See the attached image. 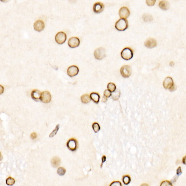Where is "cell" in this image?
Instances as JSON below:
<instances>
[{"mask_svg":"<svg viewBox=\"0 0 186 186\" xmlns=\"http://www.w3.org/2000/svg\"><path fill=\"white\" fill-rule=\"evenodd\" d=\"M67 148L69 149L70 151H74L77 150V148H78V141L74 138H71L67 141Z\"/></svg>","mask_w":186,"mask_h":186,"instance_id":"obj_7","label":"cell"},{"mask_svg":"<svg viewBox=\"0 0 186 186\" xmlns=\"http://www.w3.org/2000/svg\"><path fill=\"white\" fill-rule=\"evenodd\" d=\"M115 185L121 186L122 184L119 181H115V182H113L111 185H110V186H115Z\"/></svg>","mask_w":186,"mask_h":186,"instance_id":"obj_31","label":"cell"},{"mask_svg":"<svg viewBox=\"0 0 186 186\" xmlns=\"http://www.w3.org/2000/svg\"><path fill=\"white\" fill-rule=\"evenodd\" d=\"M45 28V24L42 20H37L34 24V29L37 32H41Z\"/></svg>","mask_w":186,"mask_h":186,"instance_id":"obj_11","label":"cell"},{"mask_svg":"<svg viewBox=\"0 0 186 186\" xmlns=\"http://www.w3.org/2000/svg\"><path fill=\"white\" fill-rule=\"evenodd\" d=\"M182 163L184 164H185V165H186V156H185L182 158Z\"/></svg>","mask_w":186,"mask_h":186,"instance_id":"obj_35","label":"cell"},{"mask_svg":"<svg viewBox=\"0 0 186 186\" xmlns=\"http://www.w3.org/2000/svg\"><path fill=\"white\" fill-rule=\"evenodd\" d=\"M79 73V68L76 66H71L67 70V74L70 77H73L76 76Z\"/></svg>","mask_w":186,"mask_h":186,"instance_id":"obj_10","label":"cell"},{"mask_svg":"<svg viewBox=\"0 0 186 186\" xmlns=\"http://www.w3.org/2000/svg\"><path fill=\"white\" fill-rule=\"evenodd\" d=\"M51 163L53 167H55V168H57V167H58L60 165L61 160L58 157L55 156L51 159Z\"/></svg>","mask_w":186,"mask_h":186,"instance_id":"obj_17","label":"cell"},{"mask_svg":"<svg viewBox=\"0 0 186 186\" xmlns=\"http://www.w3.org/2000/svg\"><path fill=\"white\" fill-rule=\"evenodd\" d=\"M104 96L106 97V98H109V97H111L112 96V92L109 91V90L107 89V90H105V91H104Z\"/></svg>","mask_w":186,"mask_h":186,"instance_id":"obj_29","label":"cell"},{"mask_svg":"<svg viewBox=\"0 0 186 186\" xmlns=\"http://www.w3.org/2000/svg\"><path fill=\"white\" fill-rule=\"evenodd\" d=\"M41 96H42V92L39 90L35 89L32 91L31 92V97L32 99L35 101H40L41 100Z\"/></svg>","mask_w":186,"mask_h":186,"instance_id":"obj_15","label":"cell"},{"mask_svg":"<svg viewBox=\"0 0 186 186\" xmlns=\"http://www.w3.org/2000/svg\"><path fill=\"white\" fill-rule=\"evenodd\" d=\"M15 183V180L12 177H8L6 179V184L8 185H13Z\"/></svg>","mask_w":186,"mask_h":186,"instance_id":"obj_25","label":"cell"},{"mask_svg":"<svg viewBox=\"0 0 186 186\" xmlns=\"http://www.w3.org/2000/svg\"><path fill=\"white\" fill-rule=\"evenodd\" d=\"M115 28L117 31H124L128 28V22L126 19H120L115 23Z\"/></svg>","mask_w":186,"mask_h":186,"instance_id":"obj_1","label":"cell"},{"mask_svg":"<svg viewBox=\"0 0 186 186\" xmlns=\"http://www.w3.org/2000/svg\"><path fill=\"white\" fill-rule=\"evenodd\" d=\"M159 7L162 10L166 11L169 8V3L168 1H166V0H161L159 3Z\"/></svg>","mask_w":186,"mask_h":186,"instance_id":"obj_16","label":"cell"},{"mask_svg":"<svg viewBox=\"0 0 186 186\" xmlns=\"http://www.w3.org/2000/svg\"><path fill=\"white\" fill-rule=\"evenodd\" d=\"M106 160H107L106 156H103L102 157V163H101V167H102L103 164L105 162Z\"/></svg>","mask_w":186,"mask_h":186,"instance_id":"obj_32","label":"cell"},{"mask_svg":"<svg viewBox=\"0 0 186 186\" xmlns=\"http://www.w3.org/2000/svg\"><path fill=\"white\" fill-rule=\"evenodd\" d=\"M121 73L124 78H128L131 74V68L129 65H124L121 68Z\"/></svg>","mask_w":186,"mask_h":186,"instance_id":"obj_6","label":"cell"},{"mask_svg":"<svg viewBox=\"0 0 186 186\" xmlns=\"http://www.w3.org/2000/svg\"><path fill=\"white\" fill-rule=\"evenodd\" d=\"M107 98H106V97H105V96H104V98H103V99H104V100H103V102H106V101H107Z\"/></svg>","mask_w":186,"mask_h":186,"instance_id":"obj_36","label":"cell"},{"mask_svg":"<svg viewBox=\"0 0 186 186\" xmlns=\"http://www.w3.org/2000/svg\"><path fill=\"white\" fill-rule=\"evenodd\" d=\"M157 42L153 38H149L144 42V46L148 48H153L156 47Z\"/></svg>","mask_w":186,"mask_h":186,"instance_id":"obj_14","label":"cell"},{"mask_svg":"<svg viewBox=\"0 0 186 186\" xmlns=\"http://www.w3.org/2000/svg\"><path fill=\"white\" fill-rule=\"evenodd\" d=\"M107 89L109 90L111 92H114V91H116V86L112 83H109L107 84Z\"/></svg>","mask_w":186,"mask_h":186,"instance_id":"obj_20","label":"cell"},{"mask_svg":"<svg viewBox=\"0 0 186 186\" xmlns=\"http://www.w3.org/2000/svg\"><path fill=\"white\" fill-rule=\"evenodd\" d=\"M51 94L48 91H44L42 92V96H41V100L42 102L44 103H49L51 101Z\"/></svg>","mask_w":186,"mask_h":186,"instance_id":"obj_13","label":"cell"},{"mask_svg":"<svg viewBox=\"0 0 186 186\" xmlns=\"http://www.w3.org/2000/svg\"><path fill=\"white\" fill-rule=\"evenodd\" d=\"M161 186H164V185H170V186H172V184L171 182L168 181H164L161 182Z\"/></svg>","mask_w":186,"mask_h":186,"instance_id":"obj_30","label":"cell"},{"mask_svg":"<svg viewBox=\"0 0 186 186\" xmlns=\"http://www.w3.org/2000/svg\"><path fill=\"white\" fill-rule=\"evenodd\" d=\"M163 86L166 89H169L170 91H174L176 89V86L174 84L172 78L171 77H167L163 81Z\"/></svg>","mask_w":186,"mask_h":186,"instance_id":"obj_3","label":"cell"},{"mask_svg":"<svg viewBox=\"0 0 186 186\" xmlns=\"http://www.w3.org/2000/svg\"><path fill=\"white\" fill-rule=\"evenodd\" d=\"M118 14H119L120 18L121 19H127L130 16V10L128 9V8H127V7L124 6L120 9L119 12H118Z\"/></svg>","mask_w":186,"mask_h":186,"instance_id":"obj_9","label":"cell"},{"mask_svg":"<svg viewBox=\"0 0 186 186\" xmlns=\"http://www.w3.org/2000/svg\"><path fill=\"white\" fill-rule=\"evenodd\" d=\"M67 40V35L65 32H59L55 35V41L59 45H62L66 42Z\"/></svg>","mask_w":186,"mask_h":186,"instance_id":"obj_5","label":"cell"},{"mask_svg":"<svg viewBox=\"0 0 186 186\" xmlns=\"http://www.w3.org/2000/svg\"><path fill=\"white\" fill-rule=\"evenodd\" d=\"M37 134H35V133H32V134H31V138H32V139L34 140V139H35V138H37Z\"/></svg>","mask_w":186,"mask_h":186,"instance_id":"obj_34","label":"cell"},{"mask_svg":"<svg viewBox=\"0 0 186 186\" xmlns=\"http://www.w3.org/2000/svg\"><path fill=\"white\" fill-rule=\"evenodd\" d=\"M94 55L96 59L99 60H102L105 57V55H106L105 48H103V47H99V48H97L94 51Z\"/></svg>","mask_w":186,"mask_h":186,"instance_id":"obj_4","label":"cell"},{"mask_svg":"<svg viewBox=\"0 0 186 186\" xmlns=\"http://www.w3.org/2000/svg\"><path fill=\"white\" fill-rule=\"evenodd\" d=\"M90 96H91V100H92L93 102H95L96 104H98L100 100V96L99 95L98 93L92 92L90 94Z\"/></svg>","mask_w":186,"mask_h":186,"instance_id":"obj_18","label":"cell"},{"mask_svg":"<svg viewBox=\"0 0 186 186\" xmlns=\"http://www.w3.org/2000/svg\"><path fill=\"white\" fill-rule=\"evenodd\" d=\"M156 1V0H146L147 5L148 6H154L155 5Z\"/></svg>","mask_w":186,"mask_h":186,"instance_id":"obj_28","label":"cell"},{"mask_svg":"<svg viewBox=\"0 0 186 186\" xmlns=\"http://www.w3.org/2000/svg\"><path fill=\"white\" fill-rule=\"evenodd\" d=\"M92 129L95 133L98 132V131L100 130V125H99L98 123L96 122L94 123V124H92Z\"/></svg>","mask_w":186,"mask_h":186,"instance_id":"obj_26","label":"cell"},{"mask_svg":"<svg viewBox=\"0 0 186 186\" xmlns=\"http://www.w3.org/2000/svg\"><path fill=\"white\" fill-rule=\"evenodd\" d=\"M121 96V91L120 90H117V91H114L113 94H112V98L114 100H118Z\"/></svg>","mask_w":186,"mask_h":186,"instance_id":"obj_22","label":"cell"},{"mask_svg":"<svg viewBox=\"0 0 186 186\" xmlns=\"http://www.w3.org/2000/svg\"><path fill=\"white\" fill-rule=\"evenodd\" d=\"M122 181L125 185H128L130 183V182H131V178L128 175L124 176H123Z\"/></svg>","mask_w":186,"mask_h":186,"instance_id":"obj_21","label":"cell"},{"mask_svg":"<svg viewBox=\"0 0 186 186\" xmlns=\"http://www.w3.org/2000/svg\"><path fill=\"white\" fill-rule=\"evenodd\" d=\"M134 56V51L131 48L129 47H126L121 51V57L125 60H129L131 59Z\"/></svg>","mask_w":186,"mask_h":186,"instance_id":"obj_2","label":"cell"},{"mask_svg":"<svg viewBox=\"0 0 186 186\" xmlns=\"http://www.w3.org/2000/svg\"><path fill=\"white\" fill-rule=\"evenodd\" d=\"M91 100V96L88 94H83L81 97V101L83 104H88L89 102H90Z\"/></svg>","mask_w":186,"mask_h":186,"instance_id":"obj_19","label":"cell"},{"mask_svg":"<svg viewBox=\"0 0 186 186\" xmlns=\"http://www.w3.org/2000/svg\"><path fill=\"white\" fill-rule=\"evenodd\" d=\"M59 128H60V125L58 124V125H57V126H56L55 129L53 130V131L50 133V135H49L50 138H52V137H54V136H55L56 134H57V132H58Z\"/></svg>","mask_w":186,"mask_h":186,"instance_id":"obj_24","label":"cell"},{"mask_svg":"<svg viewBox=\"0 0 186 186\" xmlns=\"http://www.w3.org/2000/svg\"><path fill=\"white\" fill-rule=\"evenodd\" d=\"M80 41L78 37H73L68 40V45L70 48H76L79 45Z\"/></svg>","mask_w":186,"mask_h":186,"instance_id":"obj_8","label":"cell"},{"mask_svg":"<svg viewBox=\"0 0 186 186\" xmlns=\"http://www.w3.org/2000/svg\"><path fill=\"white\" fill-rule=\"evenodd\" d=\"M66 172V169L64 167H59L57 169V174L59 176H63L65 175Z\"/></svg>","mask_w":186,"mask_h":186,"instance_id":"obj_27","label":"cell"},{"mask_svg":"<svg viewBox=\"0 0 186 186\" xmlns=\"http://www.w3.org/2000/svg\"><path fill=\"white\" fill-rule=\"evenodd\" d=\"M10 0H1V2H3V3H6V2H8V1H9Z\"/></svg>","mask_w":186,"mask_h":186,"instance_id":"obj_37","label":"cell"},{"mask_svg":"<svg viewBox=\"0 0 186 186\" xmlns=\"http://www.w3.org/2000/svg\"><path fill=\"white\" fill-rule=\"evenodd\" d=\"M182 174V169L181 167H179L176 171V174L177 176H180Z\"/></svg>","mask_w":186,"mask_h":186,"instance_id":"obj_33","label":"cell"},{"mask_svg":"<svg viewBox=\"0 0 186 186\" xmlns=\"http://www.w3.org/2000/svg\"><path fill=\"white\" fill-rule=\"evenodd\" d=\"M104 9V4L101 2L96 3L93 6V11L96 14H99L102 12Z\"/></svg>","mask_w":186,"mask_h":186,"instance_id":"obj_12","label":"cell"},{"mask_svg":"<svg viewBox=\"0 0 186 186\" xmlns=\"http://www.w3.org/2000/svg\"><path fill=\"white\" fill-rule=\"evenodd\" d=\"M144 22H151L153 21V18L151 15L149 14H144L142 17Z\"/></svg>","mask_w":186,"mask_h":186,"instance_id":"obj_23","label":"cell"}]
</instances>
